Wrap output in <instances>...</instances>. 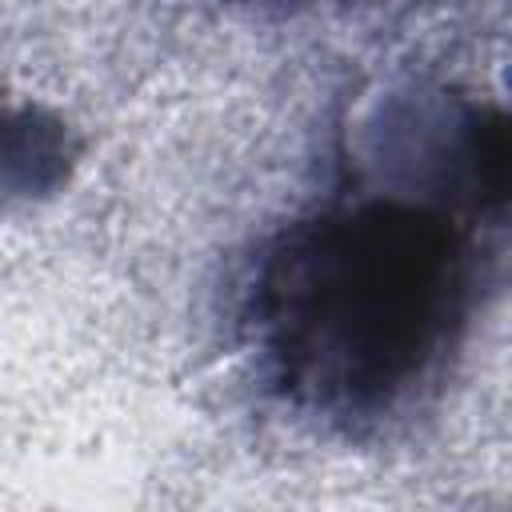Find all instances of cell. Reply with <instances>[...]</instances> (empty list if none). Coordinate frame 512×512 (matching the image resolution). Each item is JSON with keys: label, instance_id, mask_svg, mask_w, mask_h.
I'll list each match as a JSON object with an SVG mask.
<instances>
[{"label": "cell", "instance_id": "2", "mask_svg": "<svg viewBox=\"0 0 512 512\" xmlns=\"http://www.w3.org/2000/svg\"><path fill=\"white\" fill-rule=\"evenodd\" d=\"M64 136L36 112L0 116V188L32 192L48 188L64 172Z\"/></svg>", "mask_w": 512, "mask_h": 512}, {"label": "cell", "instance_id": "1", "mask_svg": "<svg viewBox=\"0 0 512 512\" xmlns=\"http://www.w3.org/2000/svg\"><path fill=\"white\" fill-rule=\"evenodd\" d=\"M468 248L428 204L364 200L288 228L256 276L252 328L276 384L328 416L408 396L468 312Z\"/></svg>", "mask_w": 512, "mask_h": 512}]
</instances>
